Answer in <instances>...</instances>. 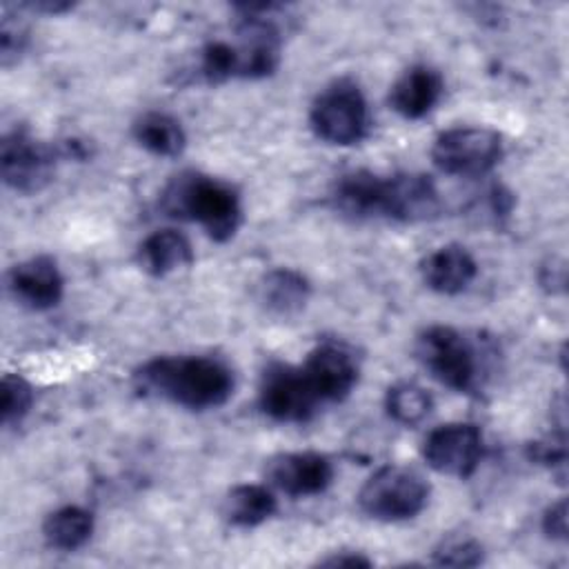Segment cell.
<instances>
[{
    "mask_svg": "<svg viewBox=\"0 0 569 569\" xmlns=\"http://www.w3.org/2000/svg\"><path fill=\"white\" fill-rule=\"evenodd\" d=\"M309 120L316 136L325 142L356 144L369 129L367 100L353 80H336L316 96Z\"/></svg>",
    "mask_w": 569,
    "mask_h": 569,
    "instance_id": "5",
    "label": "cell"
},
{
    "mask_svg": "<svg viewBox=\"0 0 569 569\" xmlns=\"http://www.w3.org/2000/svg\"><path fill=\"white\" fill-rule=\"evenodd\" d=\"M11 296L27 309L44 311L60 302L64 293V280L53 258L33 256L11 267L7 276Z\"/></svg>",
    "mask_w": 569,
    "mask_h": 569,
    "instance_id": "13",
    "label": "cell"
},
{
    "mask_svg": "<svg viewBox=\"0 0 569 569\" xmlns=\"http://www.w3.org/2000/svg\"><path fill=\"white\" fill-rule=\"evenodd\" d=\"M422 456L445 476L469 478L482 458V433L471 422H449L425 438Z\"/></svg>",
    "mask_w": 569,
    "mask_h": 569,
    "instance_id": "9",
    "label": "cell"
},
{
    "mask_svg": "<svg viewBox=\"0 0 569 569\" xmlns=\"http://www.w3.org/2000/svg\"><path fill=\"white\" fill-rule=\"evenodd\" d=\"M440 211V193L429 176L396 173L385 178L382 218L396 222L429 220Z\"/></svg>",
    "mask_w": 569,
    "mask_h": 569,
    "instance_id": "12",
    "label": "cell"
},
{
    "mask_svg": "<svg viewBox=\"0 0 569 569\" xmlns=\"http://www.w3.org/2000/svg\"><path fill=\"white\" fill-rule=\"evenodd\" d=\"M193 262L191 242L176 229H162L147 236L138 247V264L149 276L162 278Z\"/></svg>",
    "mask_w": 569,
    "mask_h": 569,
    "instance_id": "17",
    "label": "cell"
},
{
    "mask_svg": "<svg viewBox=\"0 0 569 569\" xmlns=\"http://www.w3.org/2000/svg\"><path fill=\"white\" fill-rule=\"evenodd\" d=\"M22 9H29V11H44V13H62L67 9H71L69 2H60V0H38V2H24L20 4Z\"/></svg>",
    "mask_w": 569,
    "mask_h": 569,
    "instance_id": "29",
    "label": "cell"
},
{
    "mask_svg": "<svg viewBox=\"0 0 569 569\" xmlns=\"http://www.w3.org/2000/svg\"><path fill=\"white\" fill-rule=\"evenodd\" d=\"M133 138L140 147H144L153 156H164V158L180 156L187 144V136L180 122L160 111L142 113L133 122Z\"/></svg>",
    "mask_w": 569,
    "mask_h": 569,
    "instance_id": "19",
    "label": "cell"
},
{
    "mask_svg": "<svg viewBox=\"0 0 569 569\" xmlns=\"http://www.w3.org/2000/svg\"><path fill=\"white\" fill-rule=\"evenodd\" d=\"M27 44V29L18 22V16H9L7 9L2 11V27H0V56L2 64L9 67L18 56L24 51Z\"/></svg>",
    "mask_w": 569,
    "mask_h": 569,
    "instance_id": "25",
    "label": "cell"
},
{
    "mask_svg": "<svg viewBox=\"0 0 569 569\" xmlns=\"http://www.w3.org/2000/svg\"><path fill=\"white\" fill-rule=\"evenodd\" d=\"M222 513L236 527H256L276 513V498L262 485H236L224 498Z\"/></svg>",
    "mask_w": 569,
    "mask_h": 569,
    "instance_id": "21",
    "label": "cell"
},
{
    "mask_svg": "<svg viewBox=\"0 0 569 569\" xmlns=\"http://www.w3.org/2000/svg\"><path fill=\"white\" fill-rule=\"evenodd\" d=\"M529 456L531 460L547 465V467H560L565 471V460H567V447H565V429L536 440L529 447Z\"/></svg>",
    "mask_w": 569,
    "mask_h": 569,
    "instance_id": "26",
    "label": "cell"
},
{
    "mask_svg": "<svg viewBox=\"0 0 569 569\" xmlns=\"http://www.w3.org/2000/svg\"><path fill=\"white\" fill-rule=\"evenodd\" d=\"M542 531L551 540H567V500L553 502L542 516Z\"/></svg>",
    "mask_w": 569,
    "mask_h": 569,
    "instance_id": "27",
    "label": "cell"
},
{
    "mask_svg": "<svg viewBox=\"0 0 569 569\" xmlns=\"http://www.w3.org/2000/svg\"><path fill=\"white\" fill-rule=\"evenodd\" d=\"M416 358L445 387L473 391L480 382V353L476 345L453 327L433 325L416 338Z\"/></svg>",
    "mask_w": 569,
    "mask_h": 569,
    "instance_id": "3",
    "label": "cell"
},
{
    "mask_svg": "<svg viewBox=\"0 0 569 569\" xmlns=\"http://www.w3.org/2000/svg\"><path fill=\"white\" fill-rule=\"evenodd\" d=\"M382 193H385V178L358 169L340 176L333 184L331 198L338 211L356 220H371L382 218Z\"/></svg>",
    "mask_w": 569,
    "mask_h": 569,
    "instance_id": "16",
    "label": "cell"
},
{
    "mask_svg": "<svg viewBox=\"0 0 569 569\" xmlns=\"http://www.w3.org/2000/svg\"><path fill=\"white\" fill-rule=\"evenodd\" d=\"M33 389L22 376L7 373L2 378V425H18L31 409Z\"/></svg>",
    "mask_w": 569,
    "mask_h": 569,
    "instance_id": "23",
    "label": "cell"
},
{
    "mask_svg": "<svg viewBox=\"0 0 569 569\" xmlns=\"http://www.w3.org/2000/svg\"><path fill=\"white\" fill-rule=\"evenodd\" d=\"M431 396L416 382H398L387 391L385 409L391 420L405 427L422 422L431 411Z\"/></svg>",
    "mask_w": 569,
    "mask_h": 569,
    "instance_id": "22",
    "label": "cell"
},
{
    "mask_svg": "<svg viewBox=\"0 0 569 569\" xmlns=\"http://www.w3.org/2000/svg\"><path fill=\"white\" fill-rule=\"evenodd\" d=\"M56 158L53 147L36 140L24 129H13L0 144L2 180L18 193H38L51 182Z\"/></svg>",
    "mask_w": 569,
    "mask_h": 569,
    "instance_id": "8",
    "label": "cell"
},
{
    "mask_svg": "<svg viewBox=\"0 0 569 569\" xmlns=\"http://www.w3.org/2000/svg\"><path fill=\"white\" fill-rule=\"evenodd\" d=\"M260 409L278 422H307L322 407L302 367L273 362L264 369L258 389Z\"/></svg>",
    "mask_w": 569,
    "mask_h": 569,
    "instance_id": "7",
    "label": "cell"
},
{
    "mask_svg": "<svg viewBox=\"0 0 569 569\" xmlns=\"http://www.w3.org/2000/svg\"><path fill=\"white\" fill-rule=\"evenodd\" d=\"M478 273V264L473 256L460 244H445L431 251L420 262L422 282L445 296H456L465 291Z\"/></svg>",
    "mask_w": 569,
    "mask_h": 569,
    "instance_id": "14",
    "label": "cell"
},
{
    "mask_svg": "<svg viewBox=\"0 0 569 569\" xmlns=\"http://www.w3.org/2000/svg\"><path fill=\"white\" fill-rule=\"evenodd\" d=\"M433 562L447 567H476L482 562V545L473 538H447L433 549Z\"/></svg>",
    "mask_w": 569,
    "mask_h": 569,
    "instance_id": "24",
    "label": "cell"
},
{
    "mask_svg": "<svg viewBox=\"0 0 569 569\" xmlns=\"http://www.w3.org/2000/svg\"><path fill=\"white\" fill-rule=\"evenodd\" d=\"M320 565H325V567H369L371 560L356 551H340V553L322 558Z\"/></svg>",
    "mask_w": 569,
    "mask_h": 569,
    "instance_id": "28",
    "label": "cell"
},
{
    "mask_svg": "<svg viewBox=\"0 0 569 569\" xmlns=\"http://www.w3.org/2000/svg\"><path fill=\"white\" fill-rule=\"evenodd\" d=\"M502 156V138L487 127H458L440 133L431 147L433 164L449 176L476 178L491 171Z\"/></svg>",
    "mask_w": 569,
    "mask_h": 569,
    "instance_id": "6",
    "label": "cell"
},
{
    "mask_svg": "<svg viewBox=\"0 0 569 569\" xmlns=\"http://www.w3.org/2000/svg\"><path fill=\"white\" fill-rule=\"evenodd\" d=\"M267 480L293 498L322 493L333 480L331 460L316 451L278 453L267 462Z\"/></svg>",
    "mask_w": 569,
    "mask_h": 569,
    "instance_id": "11",
    "label": "cell"
},
{
    "mask_svg": "<svg viewBox=\"0 0 569 569\" xmlns=\"http://www.w3.org/2000/svg\"><path fill=\"white\" fill-rule=\"evenodd\" d=\"M160 204L171 218L198 222L216 242L233 238L242 222L238 191L224 180L196 171L176 176L164 187Z\"/></svg>",
    "mask_w": 569,
    "mask_h": 569,
    "instance_id": "2",
    "label": "cell"
},
{
    "mask_svg": "<svg viewBox=\"0 0 569 569\" xmlns=\"http://www.w3.org/2000/svg\"><path fill=\"white\" fill-rule=\"evenodd\" d=\"M136 385L144 393L202 411L231 398L233 371L209 356H164L144 362L136 371Z\"/></svg>",
    "mask_w": 569,
    "mask_h": 569,
    "instance_id": "1",
    "label": "cell"
},
{
    "mask_svg": "<svg viewBox=\"0 0 569 569\" xmlns=\"http://www.w3.org/2000/svg\"><path fill=\"white\" fill-rule=\"evenodd\" d=\"M93 533V516L76 505L56 509L42 525V536L49 547L60 551L80 549Z\"/></svg>",
    "mask_w": 569,
    "mask_h": 569,
    "instance_id": "20",
    "label": "cell"
},
{
    "mask_svg": "<svg viewBox=\"0 0 569 569\" xmlns=\"http://www.w3.org/2000/svg\"><path fill=\"white\" fill-rule=\"evenodd\" d=\"M427 500V480L416 469L402 465L380 467L358 491L360 509L369 518L385 522H398L418 516Z\"/></svg>",
    "mask_w": 569,
    "mask_h": 569,
    "instance_id": "4",
    "label": "cell"
},
{
    "mask_svg": "<svg viewBox=\"0 0 569 569\" xmlns=\"http://www.w3.org/2000/svg\"><path fill=\"white\" fill-rule=\"evenodd\" d=\"M300 367L322 405L345 400L353 391L360 376L353 351L342 342L318 345L309 351Z\"/></svg>",
    "mask_w": 569,
    "mask_h": 569,
    "instance_id": "10",
    "label": "cell"
},
{
    "mask_svg": "<svg viewBox=\"0 0 569 569\" xmlns=\"http://www.w3.org/2000/svg\"><path fill=\"white\" fill-rule=\"evenodd\" d=\"M442 89V76L436 69L427 64H416L393 82L389 91V104L402 118L418 120L438 104Z\"/></svg>",
    "mask_w": 569,
    "mask_h": 569,
    "instance_id": "15",
    "label": "cell"
},
{
    "mask_svg": "<svg viewBox=\"0 0 569 569\" xmlns=\"http://www.w3.org/2000/svg\"><path fill=\"white\" fill-rule=\"evenodd\" d=\"M309 293V280L293 269H273L258 282V300L276 316H293L302 311Z\"/></svg>",
    "mask_w": 569,
    "mask_h": 569,
    "instance_id": "18",
    "label": "cell"
}]
</instances>
